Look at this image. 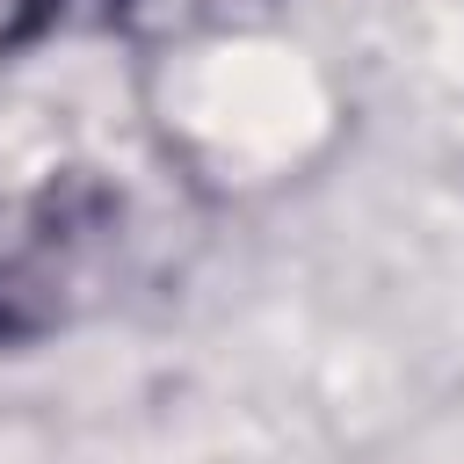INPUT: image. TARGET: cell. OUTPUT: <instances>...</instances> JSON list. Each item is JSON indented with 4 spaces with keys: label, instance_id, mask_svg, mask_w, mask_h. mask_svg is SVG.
Listing matches in <instances>:
<instances>
[{
    "label": "cell",
    "instance_id": "cell-1",
    "mask_svg": "<svg viewBox=\"0 0 464 464\" xmlns=\"http://www.w3.org/2000/svg\"><path fill=\"white\" fill-rule=\"evenodd\" d=\"M109 218L116 203L80 174L0 210V334H36L65 319V290L80 283L87 246L109 232Z\"/></svg>",
    "mask_w": 464,
    "mask_h": 464
},
{
    "label": "cell",
    "instance_id": "cell-2",
    "mask_svg": "<svg viewBox=\"0 0 464 464\" xmlns=\"http://www.w3.org/2000/svg\"><path fill=\"white\" fill-rule=\"evenodd\" d=\"M72 7H80V0H0V58H14V51H29V44H44Z\"/></svg>",
    "mask_w": 464,
    "mask_h": 464
}]
</instances>
